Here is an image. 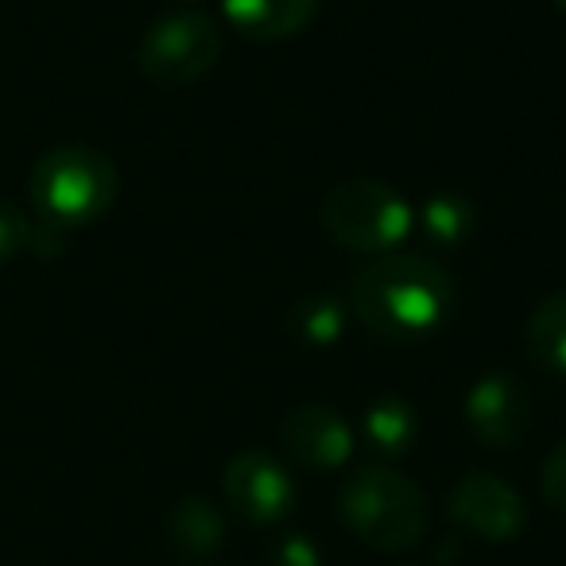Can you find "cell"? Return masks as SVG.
I'll return each instance as SVG.
<instances>
[{"label":"cell","instance_id":"1","mask_svg":"<svg viewBox=\"0 0 566 566\" xmlns=\"http://www.w3.org/2000/svg\"><path fill=\"white\" fill-rule=\"evenodd\" d=\"M454 307V280L431 256L380 252L349 280V311L380 342L408 346L447 323Z\"/></svg>","mask_w":566,"mask_h":566},{"label":"cell","instance_id":"2","mask_svg":"<svg viewBox=\"0 0 566 566\" xmlns=\"http://www.w3.org/2000/svg\"><path fill=\"white\" fill-rule=\"evenodd\" d=\"M338 512L354 539L385 555L416 547L431 527V504L423 489L392 465H361L342 485Z\"/></svg>","mask_w":566,"mask_h":566},{"label":"cell","instance_id":"3","mask_svg":"<svg viewBox=\"0 0 566 566\" xmlns=\"http://www.w3.org/2000/svg\"><path fill=\"white\" fill-rule=\"evenodd\" d=\"M28 190H32L35 213L48 226L74 229L109 213V206L117 202L120 175L105 151L71 144L35 159Z\"/></svg>","mask_w":566,"mask_h":566},{"label":"cell","instance_id":"4","mask_svg":"<svg viewBox=\"0 0 566 566\" xmlns=\"http://www.w3.org/2000/svg\"><path fill=\"white\" fill-rule=\"evenodd\" d=\"M326 237L349 252H396L416 229L411 202L385 179H346L326 190L318 206Z\"/></svg>","mask_w":566,"mask_h":566},{"label":"cell","instance_id":"5","mask_svg":"<svg viewBox=\"0 0 566 566\" xmlns=\"http://www.w3.org/2000/svg\"><path fill=\"white\" fill-rule=\"evenodd\" d=\"M226 35L218 20L202 9H179L156 20L136 51L140 74L159 90H182L202 82L218 66Z\"/></svg>","mask_w":566,"mask_h":566},{"label":"cell","instance_id":"6","mask_svg":"<svg viewBox=\"0 0 566 566\" xmlns=\"http://www.w3.org/2000/svg\"><path fill=\"white\" fill-rule=\"evenodd\" d=\"M226 509L249 527H272L295 509V481L268 450H241L221 473Z\"/></svg>","mask_w":566,"mask_h":566},{"label":"cell","instance_id":"7","mask_svg":"<svg viewBox=\"0 0 566 566\" xmlns=\"http://www.w3.org/2000/svg\"><path fill=\"white\" fill-rule=\"evenodd\" d=\"M447 516L454 527L485 543H512L527 527V504L496 473H465L447 496Z\"/></svg>","mask_w":566,"mask_h":566},{"label":"cell","instance_id":"8","mask_svg":"<svg viewBox=\"0 0 566 566\" xmlns=\"http://www.w3.org/2000/svg\"><path fill=\"white\" fill-rule=\"evenodd\" d=\"M465 427L489 450H512L532 431V392L512 373H485L465 392Z\"/></svg>","mask_w":566,"mask_h":566},{"label":"cell","instance_id":"9","mask_svg":"<svg viewBox=\"0 0 566 566\" xmlns=\"http://www.w3.org/2000/svg\"><path fill=\"white\" fill-rule=\"evenodd\" d=\"M280 447L311 473H334L354 458V427L326 403H300L280 419Z\"/></svg>","mask_w":566,"mask_h":566},{"label":"cell","instance_id":"10","mask_svg":"<svg viewBox=\"0 0 566 566\" xmlns=\"http://www.w3.org/2000/svg\"><path fill=\"white\" fill-rule=\"evenodd\" d=\"M323 0H221L229 28L249 43H283L315 20Z\"/></svg>","mask_w":566,"mask_h":566},{"label":"cell","instance_id":"11","mask_svg":"<svg viewBox=\"0 0 566 566\" xmlns=\"http://www.w3.org/2000/svg\"><path fill=\"white\" fill-rule=\"evenodd\" d=\"M167 543H171L182 563H206L226 543V516L206 496H182L167 512Z\"/></svg>","mask_w":566,"mask_h":566},{"label":"cell","instance_id":"12","mask_svg":"<svg viewBox=\"0 0 566 566\" xmlns=\"http://www.w3.org/2000/svg\"><path fill=\"white\" fill-rule=\"evenodd\" d=\"M524 346L532 365H539L551 377H566V287L551 292L532 311L524 326Z\"/></svg>","mask_w":566,"mask_h":566},{"label":"cell","instance_id":"13","mask_svg":"<svg viewBox=\"0 0 566 566\" xmlns=\"http://www.w3.org/2000/svg\"><path fill=\"white\" fill-rule=\"evenodd\" d=\"M419 229L434 249H462L478 233V206L458 190H442L419 206Z\"/></svg>","mask_w":566,"mask_h":566},{"label":"cell","instance_id":"14","mask_svg":"<svg viewBox=\"0 0 566 566\" xmlns=\"http://www.w3.org/2000/svg\"><path fill=\"white\" fill-rule=\"evenodd\" d=\"M361 427H365V439L373 442V450H380V454H403L419 434V416L403 396H380V400L369 403Z\"/></svg>","mask_w":566,"mask_h":566},{"label":"cell","instance_id":"15","mask_svg":"<svg viewBox=\"0 0 566 566\" xmlns=\"http://www.w3.org/2000/svg\"><path fill=\"white\" fill-rule=\"evenodd\" d=\"M292 331L303 346L326 349L346 334V311L331 300V295H311L292 311Z\"/></svg>","mask_w":566,"mask_h":566},{"label":"cell","instance_id":"16","mask_svg":"<svg viewBox=\"0 0 566 566\" xmlns=\"http://www.w3.org/2000/svg\"><path fill=\"white\" fill-rule=\"evenodd\" d=\"M268 563L272 566H323V551H318L315 539H307V535H280V539L272 543V555H268Z\"/></svg>","mask_w":566,"mask_h":566},{"label":"cell","instance_id":"17","mask_svg":"<svg viewBox=\"0 0 566 566\" xmlns=\"http://www.w3.org/2000/svg\"><path fill=\"white\" fill-rule=\"evenodd\" d=\"M539 489H543V501L566 516V439H558L555 450L547 454V462H543Z\"/></svg>","mask_w":566,"mask_h":566},{"label":"cell","instance_id":"18","mask_svg":"<svg viewBox=\"0 0 566 566\" xmlns=\"http://www.w3.org/2000/svg\"><path fill=\"white\" fill-rule=\"evenodd\" d=\"M32 241V226L28 213L12 202H0V264L12 260L17 252H24V244Z\"/></svg>","mask_w":566,"mask_h":566},{"label":"cell","instance_id":"19","mask_svg":"<svg viewBox=\"0 0 566 566\" xmlns=\"http://www.w3.org/2000/svg\"><path fill=\"white\" fill-rule=\"evenodd\" d=\"M555 9H558V12H566V0H555Z\"/></svg>","mask_w":566,"mask_h":566}]
</instances>
